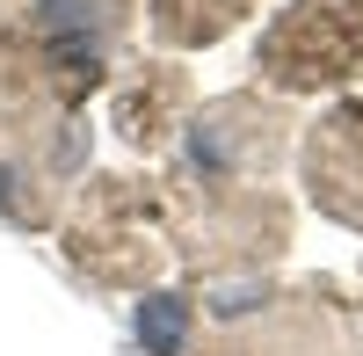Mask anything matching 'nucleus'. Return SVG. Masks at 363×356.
Returning <instances> with one entry per match:
<instances>
[{"label":"nucleus","mask_w":363,"mask_h":356,"mask_svg":"<svg viewBox=\"0 0 363 356\" xmlns=\"http://www.w3.org/2000/svg\"><path fill=\"white\" fill-rule=\"evenodd\" d=\"M138 335H145V349H153V356H174V342H182V313H174L167 299H145Z\"/></svg>","instance_id":"1"}]
</instances>
